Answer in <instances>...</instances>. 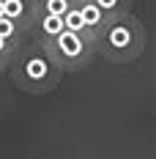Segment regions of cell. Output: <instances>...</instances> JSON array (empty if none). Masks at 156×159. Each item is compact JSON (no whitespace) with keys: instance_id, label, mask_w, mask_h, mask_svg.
<instances>
[{"instance_id":"2","label":"cell","mask_w":156,"mask_h":159,"mask_svg":"<svg viewBox=\"0 0 156 159\" xmlns=\"http://www.w3.org/2000/svg\"><path fill=\"white\" fill-rule=\"evenodd\" d=\"M66 74L60 66L49 58V52L38 41L22 44L11 63V80L25 93H49L60 85V77Z\"/></svg>"},{"instance_id":"10","label":"cell","mask_w":156,"mask_h":159,"mask_svg":"<svg viewBox=\"0 0 156 159\" xmlns=\"http://www.w3.org/2000/svg\"><path fill=\"white\" fill-rule=\"evenodd\" d=\"M96 3L104 8V14H107V16H118V14L131 11V0H96Z\"/></svg>"},{"instance_id":"9","label":"cell","mask_w":156,"mask_h":159,"mask_svg":"<svg viewBox=\"0 0 156 159\" xmlns=\"http://www.w3.org/2000/svg\"><path fill=\"white\" fill-rule=\"evenodd\" d=\"M63 25H66L69 30L88 33V30H85V19H82V14H79V8H77V6H71V8L63 14ZM91 39H93V36H91Z\"/></svg>"},{"instance_id":"6","label":"cell","mask_w":156,"mask_h":159,"mask_svg":"<svg viewBox=\"0 0 156 159\" xmlns=\"http://www.w3.org/2000/svg\"><path fill=\"white\" fill-rule=\"evenodd\" d=\"M60 30H66L63 16L36 11V19H33V28H30V33L36 36V41H41V44H44V41H49V39H55Z\"/></svg>"},{"instance_id":"1","label":"cell","mask_w":156,"mask_h":159,"mask_svg":"<svg viewBox=\"0 0 156 159\" xmlns=\"http://www.w3.org/2000/svg\"><path fill=\"white\" fill-rule=\"evenodd\" d=\"M148 44V33H145V25H142L131 11L118 16H109L104 30L99 33L96 39V52L109 61L115 66L131 63L142 55V49Z\"/></svg>"},{"instance_id":"5","label":"cell","mask_w":156,"mask_h":159,"mask_svg":"<svg viewBox=\"0 0 156 159\" xmlns=\"http://www.w3.org/2000/svg\"><path fill=\"white\" fill-rule=\"evenodd\" d=\"M3 6H6V16H11L25 33H30L36 11H38L36 0H3Z\"/></svg>"},{"instance_id":"7","label":"cell","mask_w":156,"mask_h":159,"mask_svg":"<svg viewBox=\"0 0 156 159\" xmlns=\"http://www.w3.org/2000/svg\"><path fill=\"white\" fill-rule=\"evenodd\" d=\"M0 36L3 39H11L16 44H25V30L16 25L11 16H0Z\"/></svg>"},{"instance_id":"4","label":"cell","mask_w":156,"mask_h":159,"mask_svg":"<svg viewBox=\"0 0 156 159\" xmlns=\"http://www.w3.org/2000/svg\"><path fill=\"white\" fill-rule=\"evenodd\" d=\"M74 6L79 8V14H82V19H85L88 36L99 39V33L104 30V25H107V19H109V16L104 14V8H101L96 0H74Z\"/></svg>"},{"instance_id":"11","label":"cell","mask_w":156,"mask_h":159,"mask_svg":"<svg viewBox=\"0 0 156 159\" xmlns=\"http://www.w3.org/2000/svg\"><path fill=\"white\" fill-rule=\"evenodd\" d=\"M19 47H22V44H16V41H11V39H3V36H0V55H3V58H8L11 63H14Z\"/></svg>"},{"instance_id":"12","label":"cell","mask_w":156,"mask_h":159,"mask_svg":"<svg viewBox=\"0 0 156 159\" xmlns=\"http://www.w3.org/2000/svg\"><path fill=\"white\" fill-rule=\"evenodd\" d=\"M6 69H11V61H8V58H3V55H0V74H3V71H6Z\"/></svg>"},{"instance_id":"3","label":"cell","mask_w":156,"mask_h":159,"mask_svg":"<svg viewBox=\"0 0 156 159\" xmlns=\"http://www.w3.org/2000/svg\"><path fill=\"white\" fill-rule=\"evenodd\" d=\"M41 47L49 52V58L60 66L63 71H82V69L91 66V61L96 55V39H91L88 33H77V30L66 28L55 39L44 41Z\"/></svg>"},{"instance_id":"13","label":"cell","mask_w":156,"mask_h":159,"mask_svg":"<svg viewBox=\"0 0 156 159\" xmlns=\"http://www.w3.org/2000/svg\"><path fill=\"white\" fill-rule=\"evenodd\" d=\"M0 16H6V6H3V0H0Z\"/></svg>"},{"instance_id":"8","label":"cell","mask_w":156,"mask_h":159,"mask_svg":"<svg viewBox=\"0 0 156 159\" xmlns=\"http://www.w3.org/2000/svg\"><path fill=\"white\" fill-rule=\"evenodd\" d=\"M71 6H74V0H36V8H38V11H44V14H58V16H63Z\"/></svg>"}]
</instances>
